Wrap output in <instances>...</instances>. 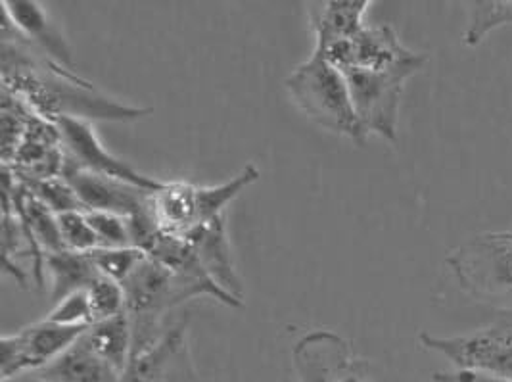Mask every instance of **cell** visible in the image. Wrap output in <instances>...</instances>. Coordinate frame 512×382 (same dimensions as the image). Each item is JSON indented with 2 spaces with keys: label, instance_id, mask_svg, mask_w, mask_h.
Instances as JSON below:
<instances>
[{
  "label": "cell",
  "instance_id": "cell-1",
  "mask_svg": "<svg viewBox=\"0 0 512 382\" xmlns=\"http://www.w3.org/2000/svg\"><path fill=\"white\" fill-rule=\"evenodd\" d=\"M2 87L48 121H135L152 114V108L112 100L73 70L52 62L6 16L2 22Z\"/></svg>",
  "mask_w": 512,
  "mask_h": 382
},
{
  "label": "cell",
  "instance_id": "cell-2",
  "mask_svg": "<svg viewBox=\"0 0 512 382\" xmlns=\"http://www.w3.org/2000/svg\"><path fill=\"white\" fill-rule=\"evenodd\" d=\"M125 290V313L131 321L133 331V356L146 352L154 346L167 329V311L181 306L190 298L210 296L229 308H242L244 302L236 300L221 288L179 275L160 262L146 258L135 269V273L123 283Z\"/></svg>",
  "mask_w": 512,
  "mask_h": 382
},
{
  "label": "cell",
  "instance_id": "cell-3",
  "mask_svg": "<svg viewBox=\"0 0 512 382\" xmlns=\"http://www.w3.org/2000/svg\"><path fill=\"white\" fill-rule=\"evenodd\" d=\"M286 91L303 114L334 135L351 143H367V133L355 114L346 75L315 52L284 81Z\"/></svg>",
  "mask_w": 512,
  "mask_h": 382
},
{
  "label": "cell",
  "instance_id": "cell-4",
  "mask_svg": "<svg viewBox=\"0 0 512 382\" xmlns=\"http://www.w3.org/2000/svg\"><path fill=\"white\" fill-rule=\"evenodd\" d=\"M428 56L413 52L401 62L382 70L351 68L344 70L355 114L367 135H378L388 143H397L399 106L405 85L422 72Z\"/></svg>",
  "mask_w": 512,
  "mask_h": 382
},
{
  "label": "cell",
  "instance_id": "cell-5",
  "mask_svg": "<svg viewBox=\"0 0 512 382\" xmlns=\"http://www.w3.org/2000/svg\"><path fill=\"white\" fill-rule=\"evenodd\" d=\"M447 265L468 296L512 311V240L505 231L466 240L447 256Z\"/></svg>",
  "mask_w": 512,
  "mask_h": 382
},
{
  "label": "cell",
  "instance_id": "cell-6",
  "mask_svg": "<svg viewBox=\"0 0 512 382\" xmlns=\"http://www.w3.org/2000/svg\"><path fill=\"white\" fill-rule=\"evenodd\" d=\"M420 344L451 359V363L461 371H474L512 381V325L465 336L422 333Z\"/></svg>",
  "mask_w": 512,
  "mask_h": 382
},
{
  "label": "cell",
  "instance_id": "cell-7",
  "mask_svg": "<svg viewBox=\"0 0 512 382\" xmlns=\"http://www.w3.org/2000/svg\"><path fill=\"white\" fill-rule=\"evenodd\" d=\"M89 327V325H87ZM87 327H68L41 319L33 325L4 335L0 340V371L2 382L12 381L48 365L52 359L64 354Z\"/></svg>",
  "mask_w": 512,
  "mask_h": 382
},
{
  "label": "cell",
  "instance_id": "cell-8",
  "mask_svg": "<svg viewBox=\"0 0 512 382\" xmlns=\"http://www.w3.org/2000/svg\"><path fill=\"white\" fill-rule=\"evenodd\" d=\"M54 123L62 133L66 162H70L71 166L91 171L96 175L121 179L146 191L156 192L162 189L163 181L142 175L114 154H110L98 141L91 121L58 120Z\"/></svg>",
  "mask_w": 512,
  "mask_h": 382
},
{
  "label": "cell",
  "instance_id": "cell-9",
  "mask_svg": "<svg viewBox=\"0 0 512 382\" xmlns=\"http://www.w3.org/2000/svg\"><path fill=\"white\" fill-rule=\"evenodd\" d=\"M62 177L70 183L85 212H108L133 217L152 206L154 192L121 179L75 168L70 162H64Z\"/></svg>",
  "mask_w": 512,
  "mask_h": 382
},
{
  "label": "cell",
  "instance_id": "cell-10",
  "mask_svg": "<svg viewBox=\"0 0 512 382\" xmlns=\"http://www.w3.org/2000/svg\"><path fill=\"white\" fill-rule=\"evenodd\" d=\"M315 52L323 54L332 66L342 72L351 68L382 70L413 54V50L399 41L396 31L390 25H365V29L355 37L334 43L323 50L315 48Z\"/></svg>",
  "mask_w": 512,
  "mask_h": 382
},
{
  "label": "cell",
  "instance_id": "cell-11",
  "mask_svg": "<svg viewBox=\"0 0 512 382\" xmlns=\"http://www.w3.org/2000/svg\"><path fill=\"white\" fill-rule=\"evenodd\" d=\"M185 336L187 323L167 329L154 346L131 359L121 382H196Z\"/></svg>",
  "mask_w": 512,
  "mask_h": 382
},
{
  "label": "cell",
  "instance_id": "cell-12",
  "mask_svg": "<svg viewBox=\"0 0 512 382\" xmlns=\"http://www.w3.org/2000/svg\"><path fill=\"white\" fill-rule=\"evenodd\" d=\"M351 361L348 342L332 331H313L294 346V365L302 382H342Z\"/></svg>",
  "mask_w": 512,
  "mask_h": 382
},
{
  "label": "cell",
  "instance_id": "cell-13",
  "mask_svg": "<svg viewBox=\"0 0 512 382\" xmlns=\"http://www.w3.org/2000/svg\"><path fill=\"white\" fill-rule=\"evenodd\" d=\"M183 239L192 244L211 281L229 296L244 302V285L234 267L231 244L225 231V217L221 215L206 225L196 227Z\"/></svg>",
  "mask_w": 512,
  "mask_h": 382
},
{
  "label": "cell",
  "instance_id": "cell-14",
  "mask_svg": "<svg viewBox=\"0 0 512 382\" xmlns=\"http://www.w3.org/2000/svg\"><path fill=\"white\" fill-rule=\"evenodd\" d=\"M2 14L14 24L25 39L39 48L52 62L73 70L70 45L47 10L33 0H4Z\"/></svg>",
  "mask_w": 512,
  "mask_h": 382
},
{
  "label": "cell",
  "instance_id": "cell-15",
  "mask_svg": "<svg viewBox=\"0 0 512 382\" xmlns=\"http://www.w3.org/2000/svg\"><path fill=\"white\" fill-rule=\"evenodd\" d=\"M39 382H121L123 375L100 358L83 335L48 365L27 373Z\"/></svg>",
  "mask_w": 512,
  "mask_h": 382
},
{
  "label": "cell",
  "instance_id": "cell-16",
  "mask_svg": "<svg viewBox=\"0 0 512 382\" xmlns=\"http://www.w3.org/2000/svg\"><path fill=\"white\" fill-rule=\"evenodd\" d=\"M373 2L369 0H330L317 14H311L317 35V50L355 37L365 29L363 18Z\"/></svg>",
  "mask_w": 512,
  "mask_h": 382
},
{
  "label": "cell",
  "instance_id": "cell-17",
  "mask_svg": "<svg viewBox=\"0 0 512 382\" xmlns=\"http://www.w3.org/2000/svg\"><path fill=\"white\" fill-rule=\"evenodd\" d=\"M83 338L100 358L106 359L121 375H125L133 356V331L125 311L89 325Z\"/></svg>",
  "mask_w": 512,
  "mask_h": 382
},
{
  "label": "cell",
  "instance_id": "cell-18",
  "mask_svg": "<svg viewBox=\"0 0 512 382\" xmlns=\"http://www.w3.org/2000/svg\"><path fill=\"white\" fill-rule=\"evenodd\" d=\"M45 267L52 275V292L50 300L54 304H60L71 294L89 290L93 287L94 281L102 275L89 254L81 252H54L47 254L45 258Z\"/></svg>",
  "mask_w": 512,
  "mask_h": 382
},
{
  "label": "cell",
  "instance_id": "cell-19",
  "mask_svg": "<svg viewBox=\"0 0 512 382\" xmlns=\"http://www.w3.org/2000/svg\"><path fill=\"white\" fill-rule=\"evenodd\" d=\"M470 6V24L463 37L468 47H478L493 29L512 25V2L509 0H484L472 2Z\"/></svg>",
  "mask_w": 512,
  "mask_h": 382
},
{
  "label": "cell",
  "instance_id": "cell-20",
  "mask_svg": "<svg viewBox=\"0 0 512 382\" xmlns=\"http://www.w3.org/2000/svg\"><path fill=\"white\" fill-rule=\"evenodd\" d=\"M91 260H93L96 269L116 281L119 285H123L144 262L148 256L140 250V248H96L93 252H89Z\"/></svg>",
  "mask_w": 512,
  "mask_h": 382
},
{
  "label": "cell",
  "instance_id": "cell-21",
  "mask_svg": "<svg viewBox=\"0 0 512 382\" xmlns=\"http://www.w3.org/2000/svg\"><path fill=\"white\" fill-rule=\"evenodd\" d=\"M20 183L25 185L27 191L31 192L37 200H41L48 210L56 215L64 214V212H85L77 194L62 175L52 177V179L20 181Z\"/></svg>",
  "mask_w": 512,
  "mask_h": 382
},
{
  "label": "cell",
  "instance_id": "cell-22",
  "mask_svg": "<svg viewBox=\"0 0 512 382\" xmlns=\"http://www.w3.org/2000/svg\"><path fill=\"white\" fill-rule=\"evenodd\" d=\"M96 233L98 248H131L129 217L108 212H85ZM135 248V246H133Z\"/></svg>",
  "mask_w": 512,
  "mask_h": 382
},
{
  "label": "cell",
  "instance_id": "cell-23",
  "mask_svg": "<svg viewBox=\"0 0 512 382\" xmlns=\"http://www.w3.org/2000/svg\"><path fill=\"white\" fill-rule=\"evenodd\" d=\"M56 219H58V229L66 244V250L89 254L98 248L96 233L85 212H64L56 215Z\"/></svg>",
  "mask_w": 512,
  "mask_h": 382
},
{
  "label": "cell",
  "instance_id": "cell-24",
  "mask_svg": "<svg viewBox=\"0 0 512 382\" xmlns=\"http://www.w3.org/2000/svg\"><path fill=\"white\" fill-rule=\"evenodd\" d=\"M89 304L93 311V323L116 317L125 311V290L123 285L100 275L93 283V287L87 290Z\"/></svg>",
  "mask_w": 512,
  "mask_h": 382
},
{
  "label": "cell",
  "instance_id": "cell-25",
  "mask_svg": "<svg viewBox=\"0 0 512 382\" xmlns=\"http://www.w3.org/2000/svg\"><path fill=\"white\" fill-rule=\"evenodd\" d=\"M50 323L68 325V327H87L93 325V311L89 304L87 290L75 292L54 306V310L45 317Z\"/></svg>",
  "mask_w": 512,
  "mask_h": 382
},
{
  "label": "cell",
  "instance_id": "cell-26",
  "mask_svg": "<svg viewBox=\"0 0 512 382\" xmlns=\"http://www.w3.org/2000/svg\"><path fill=\"white\" fill-rule=\"evenodd\" d=\"M436 382H512L507 379H499V377H491L484 373H474V371H453V373H436L434 375Z\"/></svg>",
  "mask_w": 512,
  "mask_h": 382
},
{
  "label": "cell",
  "instance_id": "cell-27",
  "mask_svg": "<svg viewBox=\"0 0 512 382\" xmlns=\"http://www.w3.org/2000/svg\"><path fill=\"white\" fill-rule=\"evenodd\" d=\"M342 382H367L363 379L361 371L357 369V361H355V359L351 361L350 367L344 371V375H342Z\"/></svg>",
  "mask_w": 512,
  "mask_h": 382
},
{
  "label": "cell",
  "instance_id": "cell-28",
  "mask_svg": "<svg viewBox=\"0 0 512 382\" xmlns=\"http://www.w3.org/2000/svg\"><path fill=\"white\" fill-rule=\"evenodd\" d=\"M4 382H39L35 381L33 377H29V375H22V377H16V379H12V381H4Z\"/></svg>",
  "mask_w": 512,
  "mask_h": 382
},
{
  "label": "cell",
  "instance_id": "cell-29",
  "mask_svg": "<svg viewBox=\"0 0 512 382\" xmlns=\"http://www.w3.org/2000/svg\"><path fill=\"white\" fill-rule=\"evenodd\" d=\"M505 235H507V237L512 240V231H505Z\"/></svg>",
  "mask_w": 512,
  "mask_h": 382
}]
</instances>
